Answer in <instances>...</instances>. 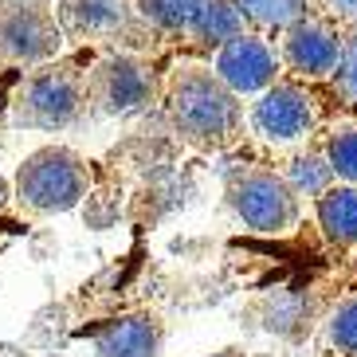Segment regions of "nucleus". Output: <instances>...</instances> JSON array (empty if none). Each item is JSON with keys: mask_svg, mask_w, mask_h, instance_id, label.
Here are the masks:
<instances>
[{"mask_svg": "<svg viewBox=\"0 0 357 357\" xmlns=\"http://www.w3.org/2000/svg\"><path fill=\"white\" fill-rule=\"evenodd\" d=\"M326 158L334 165L337 181L357 185V122H342L326 137Z\"/></svg>", "mask_w": 357, "mask_h": 357, "instance_id": "nucleus-16", "label": "nucleus"}, {"mask_svg": "<svg viewBox=\"0 0 357 357\" xmlns=\"http://www.w3.org/2000/svg\"><path fill=\"white\" fill-rule=\"evenodd\" d=\"M243 24H248V12L240 8V0H204V4H200V16H197V28H192V32H197L204 43L220 47L224 40L248 32Z\"/></svg>", "mask_w": 357, "mask_h": 357, "instance_id": "nucleus-13", "label": "nucleus"}, {"mask_svg": "<svg viewBox=\"0 0 357 357\" xmlns=\"http://www.w3.org/2000/svg\"><path fill=\"white\" fill-rule=\"evenodd\" d=\"M283 177L291 181V189L298 192V197L318 200L337 181V173H334V165H330V158H326V149H322V153H294V158L287 161Z\"/></svg>", "mask_w": 357, "mask_h": 357, "instance_id": "nucleus-14", "label": "nucleus"}, {"mask_svg": "<svg viewBox=\"0 0 357 357\" xmlns=\"http://www.w3.org/2000/svg\"><path fill=\"white\" fill-rule=\"evenodd\" d=\"M212 357H243L240 349H224V354H212Z\"/></svg>", "mask_w": 357, "mask_h": 357, "instance_id": "nucleus-21", "label": "nucleus"}, {"mask_svg": "<svg viewBox=\"0 0 357 357\" xmlns=\"http://www.w3.org/2000/svg\"><path fill=\"white\" fill-rule=\"evenodd\" d=\"M63 43V20L43 0L0 4V63H43Z\"/></svg>", "mask_w": 357, "mask_h": 357, "instance_id": "nucleus-5", "label": "nucleus"}, {"mask_svg": "<svg viewBox=\"0 0 357 357\" xmlns=\"http://www.w3.org/2000/svg\"><path fill=\"white\" fill-rule=\"evenodd\" d=\"M86 95L91 91L75 67H43L12 95V122L24 130H63L79 118Z\"/></svg>", "mask_w": 357, "mask_h": 357, "instance_id": "nucleus-3", "label": "nucleus"}, {"mask_svg": "<svg viewBox=\"0 0 357 357\" xmlns=\"http://www.w3.org/2000/svg\"><path fill=\"white\" fill-rule=\"evenodd\" d=\"M314 126H318L314 95L303 83L275 79L267 91H259V98L252 106V130L271 146H294Z\"/></svg>", "mask_w": 357, "mask_h": 357, "instance_id": "nucleus-6", "label": "nucleus"}, {"mask_svg": "<svg viewBox=\"0 0 357 357\" xmlns=\"http://www.w3.org/2000/svg\"><path fill=\"white\" fill-rule=\"evenodd\" d=\"M4 204H8V181L0 177V208H4Z\"/></svg>", "mask_w": 357, "mask_h": 357, "instance_id": "nucleus-20", "label": "nucleus"}, {"mask_svg": "<svg viewBox=\"0 0 357 357\" xmlns=\"http://www.w3.org/2000/svg\"><path fill=\"white\" fill-rule=\"evenodd\" d=\"M322 236L334 248H357V185L334 181L322 197L314 200Z\"/></svg>", "mask_w": 357, "mask_h": 357, "instance_id": "nucleus-11", "label": "nucleus"}, {"mask_svg": "<svg viewBox=\"0 0 357 357\" xmlns=\"http://www.w3.org/2000/svg\"><path fill=\"white\" fill-rule=\"evenodd\" d=\"M228 204L259 236H287L298 224V192L275 169H243L228 185Z\"/></svg>", "mask_w": 357, "mask_h": 357, "instance_id": "nucleus-4", "label": "nucleus"}, {"mask_svg": "<svg viewBox=\"0 0 357 357\" xmlns=\"http://www.w3.org/2000/svg\"><path fill=\"white\" fill-rule=\"evenodd\" d=\"M212 67L236 95H259V91H267L279 79L283 55L275 52L259 32H240L216 47Z\"/></svg>", "mask_w": 357, "mask_h": 357, "instance_id": "nucleus-7", "label": "nucleus"}, {"mask_svg": "<svg viewBox=\"0 0 357 357\" xmlns=\"http://www.w3.org/2000/svg\"><path fill=\"white\" fill-rule=\"evenodd\" d=\"M86 91L102 114H134L153 98V71L134 55H114V59L98 63Z\"/></svg>", "mask_w": 357, "mask_h": 357, "instance_id": "nucleus-8", "label": "nucleus"}, {"mask_svg": "<svg viewBox=\"0 0 357 357\" xmlns=\"http://www.w3.org/2000/svg\"><path fill=\"white\" fill-rule=\"evenodd\" d=\"M161 322L153 314H126L95 334V357H158Z\"/></svg>", "mask_w": 357, "mask_h": 357, "instance_id": "nucleus-10", "label": "nucleus"}, {"mask_svg": "<svg viewBox=\"0 0 357 357\" xmlns=\"http://www.w3.org/2000/svg\"><path fill=\"white\" fill-rule=\"evenodd\" d=\"M346 4H357V0H346Z\"/></svg>", "mask_w": 357, "mask_h": 357, "instance_id": "nucleus-22", "label": "nucleus"}, {"mask_svg": "<svg viewBox=\"0 0 357 357\" xmlns=\"http://www.w3.org/2000/svg\"><path fill=\"white\" fill-rule=\"evenodd\" d=\"M204 0H137V16L158 32H192Z\"/></svg>", "mask_w": 357, "mask_h": 357, "instance_id": "nucleus-15", "label": "nucleus"}, {"mask_svg": "<svg viewBox=\"0 0 357 357\" xmlns=\"http://www.w3.org/2000/svg\"><path fill=\"white\" fill-rule=\"evenodd\" d=\"M326 337H330V346H334L342 357H357V294L346 298V303L330 314Z\"/></svg>", "mask_w": 357, "mask_h": 357, "instance_id": "nucleus-18", "label": "nucleus"}, {"mask_svg": "<svg viewBox=\"0 0 357 357\" xmlns=\"http://www.w3.org/2000/svg\"><path fill=\"white\" fill-rule=\"evenodd\" d=\"M334 79V91L342 95L346 106H357V36H349L346 47H342V59H337V71L330 75Z\"/></svg>", "mask_w": 357, "mask_h": 357, "instance_id": "nucleus-19", "label": "nucleus"}, {"mask_svg": "<svg viewBox=\"0 0 357 357\" xmlns=\"http://www.w3.org/2000/svg\"><path fill=\"white\" fill-rule=\"evenodd\" d=\"M342 47H346V40L337 36L334 24L303 16L283 32V63L298 79H330L337 71Z\"/></svg>", "mask_w": 357, "mask_h": 357, "instance_id": "nucleus-9", "label": "nucleus"}, {"mask_svg": "<svg viewBox=\"0 0 357 357\" xmlns=\"http://www.w3.org/2000/svg\"><path fill=\"white\" fill-rule=\"evenodd\" d=\"M165 110L181 142L197 149H224L243 126L240 95L216 67H177L165 86Z\"/></svg>", "mask_w": 357, "mask_h": 357, "instance_id": "nucleus-1", "label": "nucleus"}, {"mask_svg": "<svg viewBox=\"0 0 357 357\" xmlns=\"http://www.w3.org/2000/svg\"><path fill=\"white\" fill-rule=\"evenodd\" d=\"M130 16V0H59V20L75 36H110Z\"/></svg>", "mask_w": 357, "mask_h": 357, "instance_id": "nucleus-12", "label": "nucleus"}, {"mask_svg": "<svg viewBox=\"0 0 357 357\" xmlns=\"http://www.w3.org/2000/svg\"><path fill=\"white\" fill-rule=\"evenodd\" d=\"M91 192V165L67 146H43L16 169V200L28 212H71Z\"/></svg>", "mask_w": 357, "mask_h": 357, "instance_id": "nucleus-2", "label": "nucleus"}, {"mask_svg": "<svg viewBox=\"0 0 357 357\" xmlns=\"http://www.w3.org/2000/svg\"><path fill=\"white\" fill-rule=\"evenodd\" d=\"M240 8L259 28H279V32H287L294 20L306 16V0H240Z\"/></svg>", "mask_w": 357, "mask_h": 357, "instance_id": "nucleus-17", "label": "nucleus"}]
</instances>
